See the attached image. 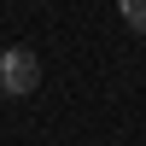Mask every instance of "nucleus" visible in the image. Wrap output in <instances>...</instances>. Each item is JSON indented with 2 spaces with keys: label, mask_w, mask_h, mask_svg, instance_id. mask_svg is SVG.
I'll return each mask as SVG.
<instances>
[{
  "label": "nucleus",
  "mask_w": 146,
  "mask_h": 146,
  "mask_svg": "<svg viewBox=\"0 0 146 146\" xmlns=\"http://www.w3.org/2000/svg\"><path fill=\"white\" fill-rule=\"evenodd\" d=\"M0 88H6L12 100L35 94L41 88V58H35L29 47H6V53H0Z\"/></svg>",
  "instance_id": "obj_1"
},
{
  "label": "nucleus",
  "mask_w": 146,
  "mask_h": 146,
  "mask_svg": "<svg viewBox=\"0 0 146 146\" xmlns=\"http://www.w3.org/2000/svg\"><path fill=\"white\" fill-rule=\"evenodd\" d=\"M117 6H123V23H129V29L146 35V0H117Z\"/></svg>",
  "instance_id": "obj_2"
}]
</instances>
